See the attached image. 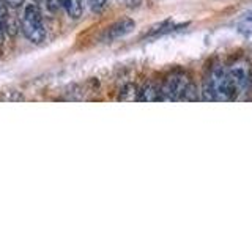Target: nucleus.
I'll list each match as a JSON object with an SVG mask.
<instances>
[{
  "mask_svg": "<svg viewBox=\"0 0 252 236\" xmlns=\"http://www.w3.org/2000/svg\"><path fill=\"white\" fill-rule=\"evenodd\" d=\"M22 33L29 41L33 44H41L46 39V27L43 21V14L36 3L26 5L21 18Z\"/></svg>",
  "mask_w": 252,
  "mask_h": 236,
  "instance_id": "nucleus-1",
  "label": "nucleus"
},
{
  "mask_svg": "<svg viewBox=\"0 0 252 236\" xmlns=\"http://www.w3.org/2000/svg\"><path fill=\"white\" fill-rule=\"evenodd\" d=\"M207 84L210 85L213 93H215L216 101H233L235 94L238 93L232 82L230 76H228V71L224 69L220 65L211 69Z\"/></svg>",
  "mask_w": 252,
  "mask_h": 236,
  "instance_id": "nucleus-2",
  "label": "nucleus"
},
{
  "mask_svg": "<svg viewBox=\"0 0 252 236\" xmlns=\"http://www.w3.org/2000/svg\"><path fill=\"white\" fill-rule=\"evenodd\" d=\"M191 81L185 73L172 74L161 87V101H181Z\"/></svg>",
  "mask_w": 252,
  "mask_h": 236,
  "instance_id": "nucleus-3",
  "label": "nucleus"
},
{
  "mask_svg": "<svg viewBox=\"0 0 252 236\" xmlns=\"http://www.w3.org/2000/svg\"><path fill=\"white\" fill-rule=\"evenodd\" d=\"M134 29H136V22H134L131 18H123V19L114 22L112 26H109L106 29V31L102 33V41L112 43V41H115V39H120L128 33H131Z\"/></svg>",
  "mask_w": 252,
  "mask_h": 236,
  "instance_id": "nucleus-4",
  "label": "nucleus"
},
{
  "mask_svg": "<svg viewBox=\"0 0 252 236\" xmlns=\"http://www.w3.org/2000/svg\"><path fill=\"white\" fill-rule=\"evenodd\" d=\"M227 71H228V76H230L236 91L240 93L248 88L249 82H251V76H249V66L246 61L235 63V65H232Z\"/></svg>",
  "mask_w": 252,
  "mask_h": 236,
  "instance_id": "nucleus-5",
  "label": "nucleus"
},
{
  "mask_svg": "<svg viewBox=\"0 0 252 236\" xmlns=\"http://www.w3.org/2000/svg\"><path fill=\"white\" fill-rule=\"evenodd\" d=\"M139 101H145V102L161 101V87L152 81L145 82L144 87L139 90Z\"/></svg>",
  "mask_w": 252,
  "mask_h": 236,
  "instance_id": "nucleus-6",
  "label": "nucleus"
},
{
  "mask_svg": "<svg viewBox=\"0 0 252 236\" xmlns=\"http://www.w3.org/2000/svg\"><path fill=\"white\" fill-rule=\"evenodd\" d=\"M186 26H188V22L181 24V26H173V22L170 19L162 21L159 24H156V26L150 27V30L147 31L145 38H158V36H162L165 33H170V31L177 30V29H181V27H186Z\"/></svg>",
  "mask_w": 252,
  "mask_h": 236,
  "instance_id": "nucleus-7",
  "label": "nucleus"
},
{
  "mask_svg": "<svg viewBox=\"0 0 252 236\" xmlns=\"http://www.w3.org/2000/svg\"><path fill=\"white\" fill-rule=\"evenodd\" d=\"M60 6L71 19H79L82 16V0H60Z\"/></svg>",
  "mask_w": 252,
  "mask_h": 236,
  "instance_id": "nucleus-8",
  "label": "nucleus"
},
{
  "mask_svg": "<svg viewBox=\"0 0 252 236\" xmlns=\"http://www.w3.org/2000/svg\"><path fill=\"white\" fill-rule=\"evenodd\" d=\"M118 99H120V101H139V90L136 88V85L126 84L122 88Z\"/></svg>",
  "mask_w": 252,
  "mask_h": 236,
  "instance_id": "nucleus-9",
  "label": "nucleus"
},
{
  "mask_svg": "<svg viewBox=\"0 0 252 236\" xmlns=\"http://www.w3.org/2000/svg\"><path fill=\"white\" fill-rule=\"evenodd\" d=\"M6 19H8L6 3H5V0H0V43H2L3 31H5V29H6Z\"/></svg>",
  "mask_w": 252,
  "mask_h": 236,
  "instance_id": "nucleus-10",
  "label": "nucleus"
},
{
  "mask_svg": "<svg viewBox=\"0 0 252 236\" xmlns=\"http://www.w3.org/2000/svg\"><path fill=\"white\" fill-rule=\"evenodd\" d=\"M87 3L90 5V8L94 13H99L104 10L106 6V0H87Z\"/></svg>",
  "mask_w": 252,
  "mask_h": 236,
  "instance_id": "nucleus-11",
  "label": "nucleus"
},
{
  "mask_svg": "<svg viewBox=\"0 0 252 236\" xmlns=\"http://www.w3.org/2000/svg\"><path fill=\"white\" fill-rule=\"evenodd\" d=\"M26 0H5V3L8 5V6H11V8H18V6H21Z\"/></svg>",
  "mask_w": 252,
  "mask_h": 236,
  "instance_id": "nucleus-12",
  "label": "nucleus"
},
{
  "mask_svg": "<svg viewBox=\"0 0 252 236\" xmlns=\"http://www.w3.org/2000/svg\"><path fill=\"white\" fill-rule=\"evenodd\" d=\"M248 21H252V16H248V18H246Z\"/></svg>",
  "mask_w": 252,
  "mask_h": 236,
  "instance_id": "nucleus-13",
  "label": "nucleus"
}]
</instances>
